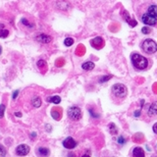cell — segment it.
<instances>
[{"mask_svg": "<svg viewBox=\"0 0 157 157\" xmlns=\"http://www.w3.org/2000/svg\"><path fill=\"white\" fill-rule=\"evenodd\" d=\"M132 62L134 64V66L136 69H139V70H144V69H146L147 65H148L147 59L144 56L137 53H134L132 55Z\"/></svg>", "mask_w": 157, "mask_h": 157, "instance_id": "6da1fadb", "label": "cell"}, {"mask_svg": "<svg viewBox=\"0 0 157 157\" xmlns=\"http://www.w3.org/2000/svg\"><path fill=\"white\" fill-rule=\"evenodd\" d=\"M142 50H144L146 54H153L157 51V43L153 40V39H145L141 44Z\"/></svg>", "mask_w": 157, "mask_h": 157, "instance_id": "7a4b0ae2", "label": "cell"}, {"mask_svg": "<svg viewBox=\"0 0 157 157\" xmlns=\"http://www.w3.org/2000/svg\"><path fill=\"white\" fill-rule=\"evenodd\" d=\"M113 93L115 94V96L119 97V98H124L126 97L127 93H128V90L127 87L122 85V83H116V85L113 86Z\"/></svg>", "mask_w": 157, "mask_h": 157, "instance_id": "3957f363", "label": "cell"}, {"mask_svg": "<svg viewBox=\"0 0 157 157\" xmlns=\"http://www.w3.org/2000/svg\"><path fill=\"white\" fill-rule=\"evenodd\" d=\"M68 117L72 121H78L82 118V111L78 106H71L68 109Z\"/></svg>", "mask_w": 157, "mask_h": 157, "instance_id": "277c9868", "label": "cell"}, {"mask_svg": "<svg viewBox=\"0 0 157 157\" xmlns=\"http://www.w3.org/2000/svg\"><path fill=\"white\" fill-rule=\"evenodd\" d=\"M141 21L144 24H145L146 26H154V25L157 23V18H154V17L150 16L149 14L145 13L142 15Z\"/></svg>", "mask_w": 157, "mask_h": 157, "instance_id": "5b68a950", "label": "cell"}, {"mask_svg": "<svg viewBox=\"0 0 157 157\" xmlns=\"http://www.w3.org/2000/svg\"><path fill=\"white\" fill-rule=\"evenodd\" d=\"M29 152V146L27 144H20L16 147V154L19 156H26Z\"/></svg>", "mask_w": 157, "mask_h": 157, "instance_id": "8992f818", "label": "cell"}, {"mask_svg": "<svg viewBox=\"0 0 157 157\" xmlns=\"http://www.w3.org/2000/svg\"><path fill=\"white\" fill-rule=\"evenodd\" d=\"M63 145H64V147L65 148H67V149H73V148H75L76 147V145H77V141L73 139V137H71V136H69V137H67V139H65L64 140V141H63Z\"/></svg>", "mask_w": 157, "mask_h": 157, "instance_id": "52a82bcc", "label": "cell"}, {"mask_svg": "<svg viewBox=\"0 0 157 157\" xmlns=\"http://www.w3.org/2000/svg\"><path fill=\"white\" fill-rule=\"evenodd\" d=\"M36 39L38 42H41V43H49L52 40V37L50 36H48V34L41 33V34H38V36H36Z\"/></svg>", "mask_w": 157, "mask_h": 157, "instance_id": "ba28073f", "label": "cell"}, {"mask_svg": "<svg viewBox=\"0 0 157 157\" xmlns=\"http://www.w3.org/2000/svg\"><path fill=\"white\" fill-rule=\"evenodd\" d=\"M10 34V29L6 27V25L0 23V38H6Z\"/></svg>", "mask_w": 157, "mask_h": 157, "instance_id": "9c48e42d", "label": "cell"}, {"mask_svg": "<svg viewBox=\"0 0 157 157\" xmlns=\"http://www.w3.org/2000/svg\"><path fill=\"white\" fill-rule=\"evenodd\" d=\"M62 109L61 108H53L52 111H51V116L54 120H56V121H59L61 119V117H62Z\"/></svg>", "mask_w": 157, "mask_h": 157, "instance_id": "30bf717a", "label": "cell"}, {"mask_svg": "<svg viewBox=\"0 0 157 157\" xmlns=\"http://www.w3.org/2000/svg\"><path fill=\"white\" fill-rule=\"evenodd\" d=\"M90 44L94 48L100 49L101 46H102V44H103V40H102L101 37H95V38H93L92 40L90 41Z\"/></svg>", "mask_w": 157, "mask_h": 157, "instance_id": "8fae6325", "label": "cell"}, {"mask_svg": "<svg viewBox=\"0 0 157 157\" xmlns=\"http://www.w3.org/2000/svg\"><path fill=\"white\" fill-rule=\"evenodd\" d=\"M36 152L39 157H47L49 155V153H50V151H49L47 147H41V146L38 147Z\"/></svg>", "mask_w": 157, "mask_h": 157, "instance_id": "7c38bea8", "label": "cell"}, {"mask_svg": "<svg viewBox=\"0 0 157 157\" xmlns=\"http://www.w3.org/2000/svg\"><path fill=\"white\" fill-rule=\"evenodd\" d=\"M132 154L135 157H144V151L141 147H136L132 151Z\"/></svg>", "mask_w": 157, "mask_h": 157, "instance_id": "4fadbf2b", "label": "cell"}, {"mask_svg": "<svg viewBox=\"0 0 157 157\" xmlns=\"http://www.w3.org/2000/svg\"><path fill=\"white\" fill-rule=\"evenodd\" d=\"M82 68L83 69V70H86V71H90V70H92L93 68H94V63L91 62V61L85 62L82 65Z\"/></svg>", "mask_w": 157, "mask_h": 157, "instance_id": "5bb4252c", "label": "cell"}, {"mask_svg": "<svg viewBox=\"0 0 157 157\" xmlns=\"http://www.w3.org/2000/svg\"><path fill=\"white\" fill-rule=\"evenodd\" d=\"M147 14H149L150 16L154 18H157V5H150Z\"/></svg>", "mask_w": 157, "mask_h": 157, "instance_id": "9a60e30c", "label": "cell"}, {"mask_svg": "<svg viewBox=\"0 0 157 157\" xmlns=\"http://www.w3.org/2000/svg\"><path fill=\"white\" fill-rule=\"evenodd\" d=\"M32 105L36 108H38L41 105V98L39 96H33L32 99Z\"/></svg>", "mask_w": 157, "mask_h": 157, "instance_id": "2e32d148", "label": "cell"}, {"mask_svg": "<svg viewBox=\"0 0 157 157\" xmlns=\"http://www.w3.org/2000/svg\"><path fill=\"white\" fill-rule=\"evenodd\" d=\"M157 114V102H154L153 104H151L148 110V115L149 116H154Z\"/></svg>", "mask_w": 157, "mask_h": 157, "instance_id": "e0dca14e", "label": "cell"}, {"mask_svg": "<svg viewBox=\"0 0 157 157\" xmlns=\"http://www.w3.org/2000/svg\"><path fill=\"white\" fill-rule=\"evenodd\" d=\"M37 67H38L39 70L44 73L47 69V63L44 60H38L37 61Z\"/></svg>", "mask_w": 157, "mask_h": 157, "instance_id": "ac0fdd59", "label": "cell"}, {"mask_svg": "<svg viewBox=\"0 0 157 157\" xmlns=\"http://www.w3.org/2000/svg\"><path fill=\"white\" fill-rule=\"evenodd\" d=\"M47 101L48 102H52L54 104H59L61 102V98L60 96L58 95H54V96H50V97H47Z\"/></svg>", "mask_w": 157, "mask_h": 157, "instance_id": "d6986e66", "label": "cell"}, {"mask_svg": "<svg viewBox=\"0 0 157 157\" xmlns=\"http://www.w3.org/2000/svg\"><path fill=\"white\" fill-rule=\"evenodd\" d=\"M21 24L23 25V26L27 27V28H29V29H33L34 28V24L33 23H29V20L27 18H23L21 20Z\"/></svg>", "mask_w": 157, "mask_h": 157, "instance_id": "ffe728a7", "label": "cell"}, {"mask_svg": "<svg viewBox=\"0 0 157 157\" xmlns=\"http://www.w3.org/2000/svg\"><path fill=\"white\" fill-rule=\"evenodd\" d=\"M109 131L112 135H115L117 134V128L115 126V124H113V123H111V124L109 125Z\"/></svg>", "mask_w": 157, "mask_h": 157, "instance_id": "44dd1931", "label": "cell"}, {"mask_svg": "<svg viewBox=\"0 0 157 157\" xmlns=\"http://www.w3.org/2000/svg\"><path fill=\"white\" fill-rule=\"evenodd\" d=\"M73 43H74V38L72 37H67L65 39V41H64V44H65L66 46H71L73 45Z\"/></svg>", "mask_w": 157, "mask_h": 157, "instance_id": "7402d4cb", "label": "cell"}, {"mask_svg": "<svg viewBox=\"0 0 157 157\" xmlns=\"http://www.w3.org/2000/svg\"><path fill=\"white\" fill-rule=\"evenodd\" d=\"M6 149H5V147L2 145V144H0V157H5L6 156Z\"/></svg>", "mask_w": 157, "mask_h": 157, "instance_id": "603a6c76", "label": "cell"}, {"mask_svg": "<svg viewBox=\"0 0 157 157\" xmlns=\"http://www.w3.org/2000/svg\"><path fill=\"white\" fill-rule=\"evenodd\" d=\"M141 32L144 33V34L146 33V34H148V33H150V29L149 28H147V27H144L141 29Z\"/></svg>", "mask_w": 157, "mask_h": 157, "instance_id": "cb8c5ba5", "label": "cell"}, {"mask_svg": "<svg viewBox=\"0 0 157 157\" xmlns=\"http://www.w3.org/2000/svg\"><path fill=\"white\" fill-rule=\"evenodd\" d=\"M110 78H111V76H104V77H102L100 80H99V82H106V81H109L110 80Z\"/></svg>", "mask_w": 157, "mask_h": 157, "instance_id": "d4e9b609", "label": "cell"}, {"mask_svg": "<svg viewBox=\"0 0 157 157\" xmlns=\"http://www.w3.org/2000/svg\"><path fill=\"white\" fill-rule=\"evenodd\" d=\"M4 110H5V105L1 104L0 105V118H2L4 115Z\"/></svg>", "mask_w": 157, "mask_h": 157, "instance_id": "484cf974", "label": "cell"}, {"mask_svg": "<svg viewBox=\"0 0 157 157\" xmlns=\"http://www.w3.org/2000/svg\"><path fill=\"white\" fill-rule=\"evenodd\" d=\"M118 142H119L120 144H124L125 142H126V140L124 139V137L123 136H120L119 139H118Z\"/></svg>", "mask_w": 157, "mask_h": 157, "instance_id": "4316f807", "label": "cell"}, {"mask_svg": "<svg viewBox=\"0 0 157 157\" xmlns=\"http://www.w3.org/2000/svg\"><path fill=\"white\" fill-rule=\"evenodd\" d=\"M153 132H155V134H157V123H155L154 126H153Z\"/></svg>", "mask_w": 157, "mask_h": 157, "instance_id": "83f0119b", "label": "cell"}, {"mask_svg": "<svg viewBox=\"0 0 157 157\" xmlns=\"http://www.w3.org/2000/svg\"><path fill=\"white\" fill-rule=\"evenodd\" d=\"M18 93H19V90H16V91L14 92V94H13V98H14V99L17 97V94H18Z\"/></svg>", "mask_w": 157, "mask_h": 157, "instance_id": "f1b7e54d", "label": "cell"}, {"mask_svg": "<svg viewBox=\"0 0 157 157\" xmlns=\"http://www.w3.org/2000/svg\"><path fill=\"white\" fill-rule=\"evenodd\" d=\"M82 157H90V154L88 153V152H86V154H83Z\"/></svg>", "mask_w": 157, "mask_h": 157, "instance_id": "f546056e", "label": "cell"}, {"mask_svg": "<svg viewBox=\"0 0 157 157\" xmlns=\"http://www.w3.org/2000/svg\"><path fill=\"white\" fill-rule=\"evenodd\" d=\"M140 111H136V112L135 113V116H136V117L140 116Z\"/></svg>", "mask_w": 157, "mask_h": 157, "instance_id": "4dcf8cb0", "label": "cell"}, {"mask_svg": "<svg viewBox=\"0 0 157 157\" xmlns=\"http://www.w3.org/2000/svg\"><path fill=\"white\" fill-rule=\"evenodd\" d=\"M15 116H16V117H21L22 116V114H21V113H15Z\"/></svg>", "mask_w": 157, "mask_h": 157, "instance_id": "1f68e13d", "label": "cell"}, {"mask_svg": "<svg viewBox=\"0 0 157 157\" xmlns=\"http://www.w3.org/2000/svg\"><path fill=\"white\" fill-rule=\"evenodd\" d=\"M1 52H2V47L0 46V54H1Z\"/></svg>", "mask_w": 157, "mask_h": 157, "instance_id": "d6a6232c", "label": "cell"}]
</instances>
